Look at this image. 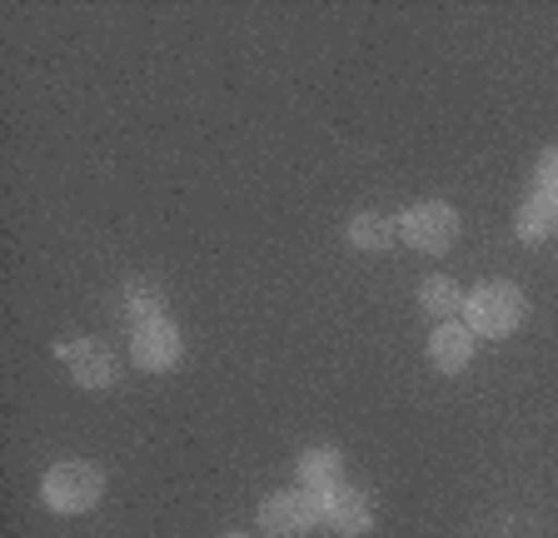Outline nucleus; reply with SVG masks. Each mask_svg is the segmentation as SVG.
<instances>
[{"label":"nucleus","mask_w":558,"mask_h":538,"mask_svg":"<svg viewBox=\"0 0 558 538\" xmlns=\"http://www.w3.org/2000/svg\"><path fill=\"white\" fill-rule=\"evenodd\" d=\"M534 185L544 189V195H558V145H554V150L538 155V164H534Z\"/></svg>","instance_id":"nucleus-14"},{"label":"nucleus","mask_w":558,"mask_h":538,"mask_svg":"<svg viewBox=\"0 0 558 538\" xmlns=\"http://www.w3.org/2000/svg\"><path fill=\"white\" fill-rule=\"evenodd\" d=\"M130 359L140 369H150V375H165L180 364V329L170 319H150V325H135L130 334Z\"/></svg>","instance_id":"nucleus-5"},{"label":"nucleus","mask_w":558,"mask_h":538,"mask_svg":"<svg viewBox=\"0 0 558 538\" xmlns=\"http://www.w3.org/2000/svg\"><path fill=\"white\" fill-rule=\"evenodd\" d=\"M464 299H469V294L459 290V284H453L449 274H429V280L418 284V305L429 309V315L439 319V325H449V319L459 315V309H464Z\"/></svg>","instance_id":"nucleus-11"},{"label":"nucleus","mask_w":558,"mask_h":538,"mask_svg":"<svg viewBox=\"0 0 558 538\" xmlns=\"http://www.w3.org/2000/svg\"><path fill=\"white\" fill-rule=\"evenodd\" d=\"M225 538H244V534H225Z\"/></svg>","instance_id":"nucleus-15"},{"label":"nucleus","mask_w":558,"mask_h":538,"mask_svg":"<svg viewBox=\"0 0 558 538\" xmlns=\"http://www.w3.org/2000/svg\"><path fill=\"white\" fill-rule=\"evenodd\" d=\"M60 359H65V369H70V379L81 389H110L116 384V354L105 350V344H95V340H65L60 344Z\"/></svg>","instance_id":"nucleus-7"},{"label":"nucleus","mask_w":558,"mask_h":538,"mask_svg":"<svg viewBox=\"0 0 558 538\" xmlns=\"http://www.w3.org/2000/svg\"><path fill=\"white\" fill-rule=\"evenodd\" d=\"M399 234H404V245L424 249V255H439L459 240V210L444 205V199H424L414 210L399 215Z\"/></svg>","instance_id":"nucleus-3"},{"label":"nucleus","mask_w":558,"mask_h":538,"mask_svg":"<svg viewBox=\"0 0 558 538\" xmlns=\"http://www.w3.org/2000/svg\"><path fill=\"white\" fill-rule=\"evenodd\" d=\"M40 499L56 514H90L105 499V474L95 464H56L40 479Z\"/></svg>","instance_id":"nucleus-2"},{"label":"nucleus","mask_w":558,"mask_h":538,"mask_svg":"<svg viewBox=\"0 0 558 538\" xmlns=\"http://www.w3.org/2000/svg\"><path fill=\"white\" fill-rule=\"evenodd\" d=\"M523 315H529V299H523V290L509 280L478 284L464 299V319H469V329H474V340L478 334H484V340H504V334H513V329L523 325Z\"/></svg>","instance_id":"nucleus-1"},{"label":"nucleus","mask_w":558,"mask_h":538,"mask_svg":"<svg viewBox=\"0 0 558 538\" xmlns=\"http://www.w3.org/2000/svg\"><path fill=\"white\" fill-rule=\"evenodd\" d=\"M259 528L275 538H300L319 528V493L310 489H279L259 503Z\"/></svg>","instance_id":"nucleus-4"},{"label":"nucleus","mask_w":558,"mask_h":538,"mask_svg":"<svg viewBox=\"0 0 558 538\" xmlns=\"http://www.w3.org/2000/svg\"><path fill=\"white\" fill-rule=\"evenodd\" d=\"M469 359H474V329L469 325H434L429 334V364L439 369V375H459V369H469Z\"/></svg>","instance_id":"nucleus-8"},{"label":"nucleus","mask_w":558,"mask_h":538,"mask_svg":"<svg viewBox=\"0 0 558 538\" xmlns=\"http://www.w3.org/2000/svg\"><path fill=\"white\" fill-rule=\"evenodd\" d=\"M319 524L339 538H360L374 528V509L360 489H344V484H339L335 493H319Z\"/></svg>","instance_id":"nucleus-6"},{"label":"nucleus","mask_w":558,"mask_h":538,"mask_svg":"<svg viewBox=\"0 0 558 538\" xmlns=\"http://www.w3.org/2000/svg\"><path fill=\"white\" fill-rule=\"evenodd\" d=\"M554 234H558V195L534 189V195L519 205V240L544 245V240H554Z\"/></svg>","instance_id":"nucleus-10"},{"label":"nucleus","mask_w":558,"mask_h":538,"mask_svg":"<svg viewBox=\"0 0 558 538\" xmlns=\"http://www.w3.org/2000/svg\"><path fill=\"white\" fill-rule=\"evenodd\" d=\"M339 484H344V458H339V449H304L300 454V489L335 493Z\"/></svg>","instance_id":"nucleus-9"},{"label":"nucleus","mask_w":558,"mask_h":538,"mask_svg":"<svg viewBox=\"0 0 558 538\" xmlns=\"http://www.w3.org/2000/svg\"><path fill=\"white\" fill-rule=\"evenodd\" d=\"M344 234H349V245H354V249H369V255H379V249L395 245L399 224L384 220V215H374V210H364V215H354V220H349Z\"/></svg>","instance_id":"nucleus-12"},{"label":"nucleus","mask_w":558,"mask_h":538,"mask_svg":"<svg viewBox=\"0 0 558 538\" xmlns=\"http://www.w3.org/2000/svg\"><path fill=\"white\" fill-rule=\"evenodd\" d=\"M120 309H125L135 325H150V319H165V299L150 280H130L125 294H120Z\"/></svg>","instance_id":"nucleus-13"}]
</instances>
